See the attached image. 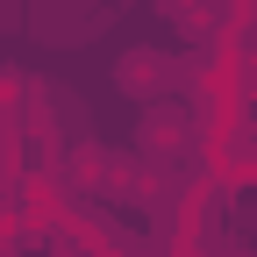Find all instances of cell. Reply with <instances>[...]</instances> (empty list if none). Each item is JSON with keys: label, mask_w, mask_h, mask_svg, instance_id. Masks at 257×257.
<instances>
[{"label": "cell", "mask_w": 257, "mask_h": 257, "mask_svg": "<svg viewBox=\"0 0 257 257\" xmlns=\"http://www.w3.org/2000/svg\"><path fill=\"white\" fill-rule=\"evenodd\" d=\"M114 86L136 93V100H157V93L186 86V64H179L172 50H121V57H114Z\"/></svg>", "instance_id": "6da1fadb"}, {"label": "cell", "mask_w": 257, "mask_h": 257, "mask_svg": "<svg viewBox=\"0 0 257 257\" xmlns=\"http://www.w3.org/2000/svg\"><path fill=\"white\" fill-rule=\"evenodd\" d=\"M143 157H186L193 150V136H200V114L193 107H179V100H157L150 114H143Z\"/></svg>", "instance_id": "7a4b0ae2"}, {"label": "cell", "mask_w": 257, "mask_h": 257, "mask_svg": "<svg viewBox=\"0 0 257 257\" xmlns=\"http://www.w3.org/2000/svg\"><path fill=\"white\" fill-rule=\"evenodd\" d=\"M43 257H72V243H57V250H43Z\"/></svg>", "instance_id": "277c9868"}, {"label": "cell", "mask_w": 257, "mask_h": 257, "mask_svg": "<svg viewBox=\"0 0 257 257\" xmlns=\"http://www.w3.org/2000/svg\"><path fill=\"white\" fill-rule=\"evenodd\" d=\"M29 100V72H15V64H0V121H15V107Z\"/></svg>", "instance_id": "3957f363"}]
</instances>
